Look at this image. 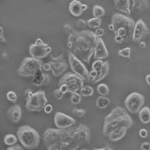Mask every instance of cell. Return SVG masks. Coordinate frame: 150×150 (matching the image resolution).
Instances as JSON below:
<instances>
[{
  "label": "cell",
  "instance_id": "7402d4cb",
  "mask_svg": "<svg viewBox=\"0 0 150 150\" xmlns=\"http://www.w3.org/2000/svg\"><path fill=\"white\" fill-rule=\"evenodd\" d=\"M131 1H132V7L133 11L138 13L144 11L149 7L148 0H131Z\"/></svg>",
  "mask_w": 150,
  "mask_h": 150
},
{
  "label": "cell",
  "instance_id": "1f68e13d",
  "mask_svg": "<svg viewBox=\"0 0 150 150\" xmlns=\"http://www.w3.org/2000/svg\"><path fill=\"white\" fill-rule=\"evenodd\" d=\"M103 63H104V61L101 60V59H98V60L94 61L92 65V69L95 70L99 74L101 71V67L103 66Z\"/></svg>",
  "mask_w": 150,
  "mask_h": 150
},
{
  "label": "cell",
  "instance_id": "f35d334b",
  "mask_svg": "<svg viewBox=\"0 0 150 150\" xmlns=\"http://www.w3.org/2000/svg\"><path fill=\"white\" fill-rule=\"evenodd\" d=\"M98 74L97 71H95V70H91L90 73H89V77H90V80H92V81L94 80V79H96V78H98Z\"/></svg>",
  "mask_w": 150,
  "mask_h": 150
},
{
  "label": "cell",
  "instance_id": "5b68a950",
  "mask_svg": "<svg viewBox=\"0 0 150 150\" xmlns=\"http://www.w3.org/2000/svg\"><path fill=\"white\" fill-rule=\"evenodd\" d=\"M17 137L21 144L26 149H35L39 145L40 136L37 130L30 125H23L18 128Z\"/></svg>",
  "mask_w": 150,
  "mask_h": 150
},
{
  "label": "cell",
  "instance_id": "f6af8a7d",
  "mask_svg": "<svg viewBox=\"0 0 150 150\" xmlns=\"http://www.w3.org/2000/svg\"><path fill=\"white\" fill-rule=\"evenodd\" d=\"M42 69H43V71L45 72H48V71H50V63H44L43 64V67H42Z\"/></svg>",
  "mask_w": 150,
  "mask_h": 150
},
{
  "label": "cell",
  "instance_id": "44dd1931",
  "mask_svg": "<svg viewBox=\"0 0 150 150\" xmlns=\"http://www.w3.org/2000/svg\"><path fill=\"white\" fill-rule=\"evenodd\" d=\"M127 129H126V128H121V129H118L114 130V131H112V133H110V135L108 136V138H109L110 142H118L126 135Z\"/></svg>",
  "mask_w": 150,
  "mask_h": 150
},
{
  "label": "cell",
  "instance_id": "d590c367",
  "mask_svg": "<svg viewBox=\"0 0 150 150\" xmlns=\"http://www.w3.org/2000/svg\"><path fill=\"white\" fill-rule=\"evenodd\" d=\"M64 96V93L60 90V89H57V90H55L54 91V97L56 99H58V100H61V99H62Z\"/></svg>",
  "mask_w": 150,
  "mask_h": 150
},
{
  "label": "cell",
  "instance_id": "603a6c76",
  "mask_svg": "<svg viewBox=\"0 0 150 150\" xmlns=\"http://www.w3.org/2000/svg\"><path fill=\"white\" fill-rule=\"evenodd\" d=\"M109 73H110V63H109V62L105 61V62H104V63H103V66L101 67V71L99 73L98 78H96V79H94L92 82L95 84L100 82V81H102L105 77L108 76Z\"/></svg>",
  "mask_w": 150,
  "mask_h": 150
},
{
  "label": "cell",
  "instance_id": "d4e9b609",
  "mask_svg": "<svg viewBox=\"0 0 150 150\" xmlns=\"http://www.w3.org/2000/svg\"><path fill=\"white\" fill-rule=\"evenodd\" d=\"M110 98H108L106 96H100L97 98L96 101V105L98 109H105L110 105Z\"/></svg>",
  "mask_w": 150,
  "mask_h": 150
},
{
  "label": "cell",
  "instance_id": "7a4b0ae2",
  "mask_svg": "<svg viewBox=\"0 0 150 150\" xmlns=\"http://www.w3.org/2000/svg\"><path fill=\"white\" fill-rule=\"evenodd\" d=\"M74 126L68 129H47L43 133L47 149H77L79 148L73 138Z\"/></svg>",
  "mask_w": 150,
  "mask_h": 150
},
{
  "label": "cell",
  "instance_id": "681fc988",
  "mask_svg": "<svg viewBox=\"0 0 150 150\" xmlns=\"http://www.w3.org/2000/svg\"><path fill=\"white\" fill-rule=\"evenodd\" d=\"M81 9H82L83 12L86 11L87 9H88V6H87L86 4H83V3H82V4H81Z\"/></svg>",
  "mask_w": 150,
  "mask_h": 150
},
{
  "label": "cell",
  "instance_id": "3957f363",
  "mask_svg": "<svg viewBox=\"0 0 150 150\" xmlns=\"http://www.w3.org/2000/svg\"><path fill=\"white\" fill-rule=\"evenodd\" d=\"M133 125V120L124 108L120 106L112 109L110 114L105 117L103 135L108 137L112 131L121 128L129 129Z\"/></svg>",
  "mask_w": 150,
  "mask_h": 150
},
{
  "label": "cell",
  "instance_id": "f546056e",
  "mask_svg": "<svg viewBox=\"0 0 150 150\" xmlns=\"http://www.w3.org/2000/svg\"><path fill=\"white\" fill-rule=\"evenodd\" d=\"M80 93L83 97H91L93 94V89L90 86H84L81 88Z\"/></svg>",
  "mask_w": 150,
  "mask_h": 150
},
{
  "label": "cell",
  "instance_id": "7bdbcfd3",
  "mask_svg": "<svg viewBox=\"0 0 150 150\" xmlns=\"http://www.w3.org/2000/svg\"><path fill=\"white\" fill-rule=\"evenodd\" d=\"M59 89L64 94H66L67 93H68V86H67V85L66 84H62L59 86Z\"/></svg>",
  "mask_w": 150,
  "mask_h": 150
},
{
  "label": "cell",
  "instance_id": "ee69618b",
  "mask_svg": "<svg viewBox=\"0 0 150 150\" xmlns=\"http://www.w3.org/2000/svg\"><path fill=\"white\" fill-rule=\"evenodd\" d=\"M141 149L142 150H149L150 149V143L149 142H143L141 145Z\"/></svg>",
  "mask_w": 150,
  "mask_h": 150
},
{
  "label": "cell",
  "instance_id": "4fadbf2b",
  "mask_svg": "<svg viewBox=\"0 0 150 150\" xmlns=\"http://www.w3.org/2000/svg\"><path fill=\"white\" fill-rule=\"evenodd\" d=\"M49 63L50 65V71L54 77H60L63 75L68 69V63L64 59L63 55L52 58V60Z\"/></svg>",
  "mask_w": 150,
  "mask_h": 150
},
{
  "label": "cell",
  "instance_id": "f907efd6",
  "mask_svg": "<svg viewBox=\"0 0 150 150\" xmlns=\"http://www.w3.org/2000/svg\"><path fill=\"white\" fill-rule=\"evenodd\" d=\"M140 46L142 47V48H145L146 47V43L144 42H140Z\"/></svg>",
  "mask_w": 150,
  "mask_h": 150
},
{
  "label": "cell",
  "instance_id": "83f0119b",
  "mask_svg": "<svg viewBox=\"0 0 150 150\" xmlns=\"http://www.w3.org/2000/svg\"><path fill=\"white\" fill-rule=\"evenodd\" d=\"M97 90L101 96H107L110 93V88L105 83L99 84L97 87Z\"/></svg>",
  "mask_w": 150,
  "mask_h": 150
},
{
  "label": "cell",
  "instance_id": "5bb4252c",
  "mask_svg": "<svg viewBox=\"0 0 150 150\" xmlns=\"http://www.w3.org/2000/svg\"><path fill=\"white\" fill-rule=\"evenodd\" d=\"M54 124L58 129H68L76 125V120L62 112H57L54 115Z\"/></svg>",
  "mask_w": 150,
  "mask_h": 150
},
{
  "label": "cell",
  "instance_id": "7dc6e473",
  "mask_svg": "<svg viewBox=\"0 0 150 150\" xmlns=\"http://www.w3.org/2000/svg\"><path fill=\"white\" fill-rule=\"evenodd\" d=\"M87 25V22H85L84 20H81V19H80V20L78 21V26H79V27H84L85 26H86Z\"/></svg>",
  "mask_w": 150,
  "mask_h": 150
},
{
  "label": "cell",
  "instance_id": "ba28073f",
  "mask_svg": "<svg viewBox=\"0 0 150 150\" xmlns=\"http://www.w3.org/2000/svg\"><path fill=\"white\" fill-rule=\"evenodd\" d=\"M84 79L74 73H65L58 81V86L66 84L68 86V93H80L84 86Z\"/></svg>",
  "mask_w": 150,
  "mask_h": 150
},
{
  "label": "cell",
  "instance_id": "836d02e7",
  "mask_svg": "<svg viewBox=\"0 0 150 150\" xmlns=\"http://www.w3.org/2000/svg\"><path fill=\"white\" fill-rule=\"evenodd\" d=\"M6 98L9 101L11 102H16L18 100V96L16 94V93L14 92V91H8L6 93Z\"/></svg>",
  "mask_w": 150,
  "mask_h": 150
},
{
  "label": "cell",
  "instance_id": "8992f818",
  "mask_svg": "<svg viewBox=\"0 0 150 150\" xmlns=\"http://www.w3.org/2000/svg\"><path fill=\"white\" fill-rule=\"evenodd\" d=\"M48 103L46 93L39 90L32 93L30 90L26 91V108L30 112H40L42 111L44 107Z\"/></svg>",
  "mask_w": 150,
  "mask_h": 150
},
{
  "label": "cell",
  "instance_id": "ac0fdd59",
  "mask_svg": "<svg viewBox=\"0 0 150 150\" xmlns=\"http://www.w3.org/2000/svg\"><path fill=\"white\" fill-rule=\"evenodd\" d=\"M7 116L13 123H18L22 118V109L20 105H14L11 107L7 111Z\"/></svg>",
  "mask_w": 150,
  "mask_h": 150
},
{
  "label": "cell",
  "instance_id": "74e56055",
  "mask_svg": "<svg viewBox=\"0 0 150 150\" xmlns=\"http://www.w3.org/2000/svg\"><path fill=\"white\" fill-rule=\"evenodd\" d=\"M43 111L47 114H50V113H51L53 111V105L51 104H49V103H47V104L45 105L43 109Z\"/></svg>",
  "mask_w": 150,
  "mask_h": 150
},
{
  "label": "cell",
  "instance_id": "d6986e66",
  "mask_svg": "<svg viewBox=\"0 0 150 150\" xmlns=\"http://www.w3.org/2000/svg\"><path fill=\"white\" fill-rule=\"evenodd\" d=\"M116 8L119 11L125 15H129L131 14L130 10V0H114Z\"/></svg>",
  "mask_w": 150,
  "mask_h": 150
},
{
  "label": "cell",
  "instance_id": "484cf974",
  "mask_svg": "<svg viewBox=\"0 0 150 150\" xmlns=\"http://www.w3.org/2000/svg\"><path fill=\"white\" fill-rule=\"evenodd\" d=\"M18 137H16L14 134H6L3 139V142L7 146H11L13 144H15L18 142Z\"/></svg>",
  "mask_w": 150,
  "mask_h": 150
},
{
  "label": "cell",
  "instance_id": "4316f807",
  "mask_svg": "<svg viewBox=\"0 0 150 150\" xmlns=\"http://www.w3.org/2000/svg\"><path fill=\"white\" fill-rule=\"evenodd\" d=\"M87 26L90 28H98L101 26V18L93 17L87 21Z\"/></svg>",
  "mask_w": 150,
  "mask_h": 150
},
{
  "label": "cell",
  "instance_id": "4dcf8cb0",
  "mask_svg": "<svg viewBox=\"0 0 150 150\" xmlns=\"http://www.w3.org/2000/svg\"><path fill=\"white\" fill-rule=\"evenodd\" d=\"M118 55L122 58H131V48L130 47H125L123 49L118 50Z\"/></svg>",
  "mask_w": 150,
  "mask_h": 150
},
{
  "label": "cell",
  "instance_id": "f1b7e54d",
  "mask_svg": "<svg viewBox=\"0 0 150 150\" xmlns=\"http://www.w3.org/2000/svg\"><path fill=\"white\" fill-rule=\"evenodd\" d=\"M105 14L104 8L102 6L99 5H95L93 8V15L96 18H101L103 17Z\"/></svg>",
  "mask_w": 150,
  "mask_h": 150
},
{
  "label": "cell",
  "instance_id": "816d5d0a",
  "mask_svg": "<svg viewBox=\"0 0 150 150\" xmlns=\"http://www.w3.org/2000/svg\"><path fill=\"white\" fill-rule=\"evenodd\" d=\"M109 30H111V31H114V26H113V25H112V23L109 25Z\"/></svg>",
  "mask_w": 150,
  "mask_h": 150
},
{
  "label": "cell",
  "instance_id": "9a60e30c",
  "mask_svg": "<svg viewBox=\"0 0 150 150\" xmlns=\"http://www.w3.org/2000/svg\"><path fill=\"white\" fill-rule=\"evenodd\" d=\"M149 34V29L148 28L147 25L144 23V21L142 19H139L137 22H136L133 33V42H140Z\"/></svg>",
  "mask_w": 150,
  "mask_h": 150
},
{
  "label": "cell",
  "instance_id": "2e32d148",
  "mask_svg": "<svg viewBox=\"0 0 150 150\" xmlns=\"http://www.w3.org/2000/svg\"><path fill=\"white\" fill-rule=\"evenodd\" d=\"M93 57H94L96 60H98V59L104 60V59L109 57L108 49H107L106 46L105 44L104 41L101 39V38L98 37V38H97Z\"/></svg>",
  "mask_w": 150,
  "mask_h": 150
},
{
  "label": "cell",
  "instance_id": "ab89813d",
  "mask_svg": "<svg viewBox=\"0 0 150 150\" xmlns=\"http://www.w3.org/2000/svg\"><path fill=\"white\" fill-rule=\"evenodd\" d=\"M148 133L147 129H141L139 130V136L142 137V138H146L148 137Z\"/></svg>",
  "mask_w": 150,
  "mask_h": 150
},
{
  "label": "cell",
  "instance_id": "30bf717a",
  "mask_svg": "<svg viewBox=\"0 0 150 150\" xmlns=\"http://www.w3.org/2000/svg\"><path fill=\"white\" fill-rule=\"evenodd\" d=\"M68 60L70 68L72 69L73 72L80 76L84 79L85 81H90V77H89V71L87 69L86 67L84 65L82 61L76 56L73 52H69L68 54Z\"/></svg>",
  "mask_w": 150,
  "mask_h": 150
},
{
  "label": "cell",
  "instance_id": "60d3db41",
  "mask_svg": "<svg viewBox=\"0 0 150 150\" xmlns=\"http://www.w3.org/2000/svg\"><path fill=\"white\" fill-rule=\"evenodd\" d=\"M23 146L22 145L21 146L20 144H13L11 146H8L7 148V150H15V149H18V150H22L23 149Z\"/></svg>",
  "mask_w": 150,
  "mask_h": 150
},
{
  "label": "cell",
  "instance_id": "7c38bea8",
  "mask_svg": "<svg viewBox=\"0 0 150 150\" xmlns=\"http://www.w3.org/2000/svg\"><path fill=\"white\" fill-rule=\"evenodd\" d=\"M90 130L88 126L84 124H79L77 127L74 128L73 138L79 147L89 144L90 142Z\"/></svg>",
  "mask_w": 150,
  "mask_h": 150
},
{
  "label": "cell",
  "instance_id": "ffe728a7",
  "mask_svg": "<svg viewBox=\"0 0 150 150\" xmlns=\"http://www.w3.org/2000/svg\"><path fill=\"white\" fill-rule=\"evenodd\" d=\"M81 4L82 3L78 0H73L71 3H69V13L74 16V17H79L82 15L83 11L81 9Z\"/></svg>",
  "mask_w": 150,
  "mask_h": 150
},
{
  "label": "cell",
  "instance_id": "cb8c5ba5",
  "mask_svg": "<svg viewBox=\"0 0 150 150\" xmlns=\"http://www.w3.org/2000/svg\"><path fill=\"white\" fill-rule=\"evenodd\" d=\"M140 121L143 124H149L150 122V108L148 106L142 107L138 112Z\"/></svg>",
  "mask_w": 150,
  "mask_h": 150
},
{
  "label": "cell",
  "instance_id": "e575fe53",
  "mask_svg": "<svg viewBox=\"0 0 150 150\" xmlns=\"http://www.w3.org/2000/svg\"><path fill=\"white\" fill-rule=\"evenodd\" d=\"M73 114L75 115L78 117H82L86 114V112L85 110H81V109H74L72 111Z\"/></svg>",
  "mask_w": 150,
  "mask_h": 150
},
{
  "label": "cell",
  "instance_id": "8d00e7d4",
  "mask_svg": "<svg viewBox=\"0 0 150 150\" xmlns=\"http://www.w3.org/2000/svg\"><path fill=\"white\" fill-rule=\"evenodd\" d=\"M94 34H95V35L97 37L101 38L105 35V30L102 29V28H100V27H98V28H97V29L95 30Z\"/></svg>",
  "mask_w": 150,
  "mask_h": 150
},
{
  "label": "cell",
  "instance_id": "bcb514c9",
  "mask_svg": "<svg viewBox=\"0 0 150 150\" xmlns=\"http://www.w3.org/2000/svg\"><path fill=\"white\" fill-rule=\"evenodd\" d=\"M0 41L3 42H6V39H5L4 36H3V29L1 26H0Z\"/></svg>",
  "mask_w": 150,
  "mask_h": 150
},
{
  "label": "cell",
  "instance_id": "e0dca14e",
  "mask_svg": "<svg viewBox=\"0 0 150 150\" xmlns=\"http://www.w3.org/2000/svg\"><path fill=\"white\" fill-rule=\"evenodd\" d=\"M50 76L49 74L43 72V69L40 70L35 74L32 77L31 82L35 86H41L46 84H48L50 81Z\"/></svg>",
  "mask_w": 150,
  "mask_h": 150
},
{
  "label": "cell",
  "instance_id": "8fae6325",
  "mask_svg": "<svg viewBox=\"0 0 150 150\" xmlns=\"http://www.w3.org/2000/svg\"><path fill=\"white\" fill-rule=\"evenodd\" d=\"M144 103V98L142 93L133 92L130 93L125 100L126 110L131 113H137L140 111Z\"/></svg>",
  "mask_w": 150,
  "mask_h": 150
},
{
  "label": "cell",
  "instance_id": "9c48e42d",
  "mask_svg": "<svg viewBox=\"0 0 150 150\" xmlns=\"http://www.w3.org/2000/svg\"><path fill=\"white\" fill-rule=\"evenodd\" d=\"M52 51V48L49 44L44 42L40 38H38L35 43L29 46V54L30 57L42 59L46 58Z\"/></svg>",
  "mask_w": 150,
  "mask_h": 150
},
{
  "label": "cell",
  "instance_id": "6da1fadb",
  "mask_svg": "<svg viewBox=\"0 0 150 150\" xmlns=\"http://www.w3.org/2000/svg\"><path fill=\"white\" fill-rule=\"evenodd\" d=\"M97 38L94 32L91 30L77 31L74 30L69 34L67 46L79 59L89 63L94 54Z\"/></svg>",
  "mask_w": 150,
  "mask_h": 150
},
{
  "label": "cell",
  "instance_id": "277c9868",
  "mask_svg": "<svg viewBox=\"0 0 150 150\" xmlns=\"http://www.w3.org/2000/svg\"><path fill=\"white\" fill-rule=\"evenodd\" d=\"M114 26L115 35H120L125 40L133 39V33L136 23L133 18L122 14H114L112 17V23Z\"/></svg>",
  "mask_w": 150,
  "mask_h": 150
},
{
  "label": "cell",
  "instance_id": "b9f144b4",
  "mask_svg": "<svg viewBox=\"0 0 150 150\" xmlns=\"http://www.w3.org/2000/svg\"><path fill=\"white\" fill-rule=\"evenodd\" d=\"M114 41H115V42H117V43L118 44H121L125 42L124 38L121 37L120 35H115V36H114Z\"/></svg>",
  "mask_w": 150,
  "mask_h": 150
},
{
  "label": "cell",
  "instance_id": "52a82bcc",
  "mask_svg": "<svg viewBox=\"0 0 150 150\" xmlns=\"http://www.w3.org/2000/svg\"><path fill=\"white\" fill-rule=\"evenodd\" d=\"M43 62L41 59L33 58H25L18 69V74L24 78H30L38 71L42 70Z\"/></svg>",
  "mask_w": 150,
  "mask_h": 150
},
{
  "label": "cell",
  "instance_id": "c3c4849f",
  "mask_svg": "<svg viewBox=\"0 0 150 150\" xmlns=\"http://www.w3.org/2000/svg\"><path fill=\"white\" fill-rule=\"evenodd\" d=\"M145 81H146V83L150 86V74H148L146 77H145Z\"/></svg>",
  "mask_w": 150,
  "mask_h": 150
},
{
  "label": "cell",
  "instance_id": "d6a6232c",
  "mask_svg": "<svg viewBox=\"0 0 150 150\" xmlns=\"http://www.w3.org/2000/svg\"><path fill=\"white\" fill-rule=\"evenodd\" d=\"M72 95L70 97V101L74 105L79 104L81 101V94L80 93H71Z\"/></svg>",
  "mask_w": 150,
  "mask_h": 150
}]
</instances>
